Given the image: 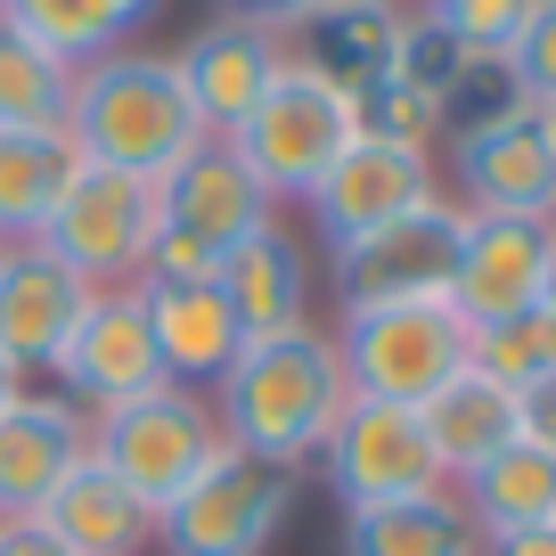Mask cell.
Segmentation results:
<instances>
[{
  "label": "cell",
  "mask_w": 556,
  "mask_h": 556,
  "mask_svg": "<svg viewBox=\"0 0 556 556\" xmlns=\"http://www.w3.org/2000/svg\"><path fill=\"white\" fill-rule=\"evenodd\" d=\"M66 131L83 148V164H106V173H131V180H164L180 156L205 148V123H197L173 58H148V50H115L74 74Z\"/></svg>",
  "instance_id": "cell-2"
},
{
  "label": "cell",
  "mask_w": 556,
  "mask_h": 556,
  "mask_svg": "<svg viewBox=\"0 0 556 556\" xmlns=\"http://www.w3.org/2000/svg\"><path fill=\"white\" fill-rule=\"evenodd\" d=\"M90 458H99L148 516H164L197 475H213L229 458V434H222V417H213L205 393L164 384V393H148V401H123V409L90 417Z\"/></svg>",
  "instance_id": "cell-4"
},
{
  "label": "cell",
  "mask_w": 556,
  "mask_h": 556,
  "mask_svg": "<svg viewBox=\"0 0 556 556\" xmlns=\"http://www.w3.org/2000/svg\"><path fill=\"white\" fill-rule=\"evenodd\" d=\"M41 523H50L74 556H139L148 540H156V516H148V507H139L131 491L99 467V458H90V467H74L66 483L50 491Z\"/></svg>",
  "instance_id": "cell-25"
},
{
  "label": "cell",
  "mask_w": 556,
  "mask_h": 556,
  "mask_svg": "<svg viewBox=\"0 0 556 556\" xmlns=\"http://www.w3.org/2000/svg\"><path fill=\"white\" fill-rule=\"evenodd\" d=\"M417 417H426V442H434V458H442V475H451V483H467L483 458H500L507 442H523V409H516V393H507L500 377H483V368L451 377Z\"/></svg>",
  "instance_id": "cell-21"
},
{
  "label": "cell",
  "mask_w": 556,
  "mask_h": 556,
  "mask_svg": "<svg viewBox=\"0 0 556 556\" xmlns=\"http://www.w3.org/2000/svg\"><path fill=\"white\" fill-rule=\"evenodd\" d=\"M173 74H180V90H189L205 139H229L262 99H270L278 74H287V41L262 34V25L205 17V25H197V34L173 50Z\"/></svg>",
  "instance_id": "cell-14"
},
{
  "label": "cell",
  "mask_w": 556,
  "mask_h": 556,
  "mask_svg": "<svg viewBox=\"0 0 556 556\" xmlns=\"http://www.w3.org/2000/svg\"><path fill=\"white\" fill-rule=\"evenodd\" d=\"M401 0H319L312 17L287 34V66H303L312 83H328L336 99H361L368 83L393 74L401 50Z\"/></svg>",
  "instance_id": "cell-19"
},
{
  "label": "cell",
  "mask_w": 556,
  "mask_h": 556,
  "mask_svg": "<svg viewBox=\"0 0 556 556\" xmlns=\"http://www.w3.org/2000/svg\"><path fill=\"white\" fill-rule=\"evenodd\" d=\"M458 74H467V41L451 34V25H434L426 9H409L401 17V50H393V83H409L417 99H451Z\"/></svg>",
  "instance_id": "cell-30"
},
{
  "label": "cell",
  "mask_w": 556,
  "mask_h": 556,
  "mask_svg": "<svg viewBox=\"0 0 556 556\" xmlns=\"http://www.w3.org/2000/svg\"><path fill=\"white\" fill-rule=\"evenodd\" d=\"M507 66L523 74L532 106H548V99H556V0H532V17H523V34L507 41Z\"/></svg>",
  "instance_id": "cell-32"
},
{
  "label": "cell",
  "mask_w": 556,
  "mask_h": 556,
  "mask_svg": "<svg viewBox=\"0 0 556 556\" xmlns=\"http://www.w3.org/2000/svg\"><path fill=\"white\" fill-rule=\"evenodd\" d=\"M352 131L377 139V148H417V156H434V139H442V106L434 99H417L409 83H368L361 99H352Z\"/></svg>",
  "instance_id": "cell-29"
},
{
  "label": "cell",
  "mask_w": 556,
  "mask_h": 556,
  "mask_svg": "<svg viewBox=\"0 0 556 556\" xmlns=\"http://www.w3.org/2000/svg\"><path fill=\"white\" fill-rule=\"evenodd\" d=\"M336 352L361 401H401L426 409L451 377L475 368V328L458 319L451 295H417V303H377V312L336 319Z\"/></svg>",
  "instance_id": "cell-3"
},
{
  "label": "cell",
  "mask_w": 556,
  "mask_h": 556,
  "mask_svg": "<svg viewBox=\"0 0 556 556\" xmlns=\"http://www.w3.org/2000/svg\"><path fill=\"white\" fill-rule=\"evenodd\" d=\"M58 393L74 401V409L106 417L123 409V401H148L164 393V361H156V336H148V303H139V287H99L90 295V312L74 319L66 352L50 361Z\"/></svg>",
  "instance_id": "cell-10"
},
{
  "label": "cell",
  "mask_w": 556,
  "mask_h": 556,
  "mask_svg": "<svg viewBox=\"0 0 556 556\" xmlns=\"http://www.w3.org/2000/svg\"><path fill=\"white\" fill-rule=\"evenodd\" d=\"M483 556H556V523H532V532H507V540H483Z\"/></svg>",
  "instance_id": "cell-37"
},
{
  "label": "cell",
  "mask_w": 556,
  "mask_h": 556,
  "mask_svg": "<svg viewBox=\"0 0 556 556\" xmlns=\"http://www.w3.org/2000/svg\"><path fill=\"white\" fill-rule=\"evenodd\" d=\"M83 180V148L66 123L50 131H0V238L34 245L50 229V213L66 205V189Z\"/></svg>",
  "instance_id": "cell-22"
},
{
  "label": "cell",
  "mask_w": 556,
  "mask_h": 556,
  "mask_svg": "<svg viewBox=\"0 0 556 556\" xmlns=\"http://www.w3.org/2000/svg\"><path fill=\"white\" fill-rule=\"evenodd\" d=\"M523 328H532L540 361H548V377H556V262H548V287H540V303L523 312Z\"/></svg>",
  "instance_id": "cell-36"
},
{
  "label": "cell",
  "mask_w": 556,
  "mask_h": 556,
  "mask_svg": "<svg viewBox=\"0 0 556 556\" xmlns=\"http://www.w3.org/2000/svg\"><path fill=\"white\" fill-rule=\"evenodd\" d=\"M532 90H523V74L507 66V58H467V74H458V90L442 99V139L451 148H467V139H491L507 131V123H532Z\"/></svg>",
  "instance_id": "cell-28"
},
{
  "label": "cell",
  "mask_w": 556,
  "mask_h": 556,
  "mask_svg": "<svg viewBox=\"0 0 556 556\" xmlns=\"http://www.w3.org/2000/svg\"><path fill=\"white\" fill-rule=\"evenodd\" d=\"M0 556H74L41 516H0Z\"/></svg>",
  "instance_id": "cell-35"
},
{
  "label": "cell",
  "mask_w": 556,
  "mask_h": 556,
  "mask_svg": "<svg viewBox=\"0 0 556 556\" xmlns=\"http://www.w3.org/2000/svg\"><path fill=\"white\" fill-rule=\"evenodd\" d=\"M434 197H451V189H442V173H434V156H417V148H377V139H352L344 156H336V173L319 180L303 205H312L319 245H328V254H344V245H361V238H377V229H393L401 213L434 205Z\"/></svg>",
  "instance_id": "cell-11"
},
{
  "label": "cell",
  "mask_w": 556,
  "mask_h": 556,
  "mask_svg": "<svg viewBox=\"0 0 556 556\" xmlns=\"http://www.w3.org/2000/svg\"><path fill=\"white\" fill-rule=\"evenodd\" d=\"M0 254H9V238H0Z\"/></svg>",
  "instance_id": "cell-40"
},
{
  "label": "cell",
  "mask_w": 556,
  "mask_h": 556,
  "mask_svg": "<svg viewBox=\"0 0 556 556\" xmlns=\"http://www.w3.org/2000/svg\"><path fill=\"white\" fill-rule=\"evenodd\" d=\"M451 491H458V507H467V523L483 540L556 523V458L532 451V442H507L500 458H483V467H475L467 483H451Z\"/></svg>",
  "instance_id": "cell-26"
},
{
  "label": "cell",
  "mask_w": 556,
  "mask_h": 556,
  "mask_svg": "<svg viewBox=\"0 0 556 556\" xmlns=\"http://www.w3.org/2000/svg\"><path fill=\"white\" fill-rule=\"evenodd\" d=\"M25 393H34V377H25V368H17V361H0V417L17 409V401H25Z\"/></svg>",
  "instance_id": "cell-38"
},
{
  "label": "cell",
  "mask_w": 556,
  "mask_h": 556,
  "mask_svg": "<svg viewBox=\"0 0 556 556\" xmlns=\"http://www.w3.org/2000/svg\"><path fill=\"white\" fill-rule=\"evenodd\" d=\"M90 295L99 287H83L50 245H9L0 254V361H17L25 377H41L66 352V336L90 312Z\"/></svg>",
  "instance_id": "cell-17"
},
{
  "label": "cell",
  "mask_w": 556,
  "mask_h": 556,
  "mask_svg": "<svg viewBox=\"0 0 556 556\" xmlns=\"http://www.w3.org/2000/svg\"><path fill=\"white\" fill-rule=\"evenodd\" d=\"M156 213H164V229H173V238L205 245L213 262L238 254L262 222H278L270 189L238 164V148H229V139H205L197 156H180L173 173L156 180Z\"/></svg>",
  "instance_id": "cell-13"
},
{
  "label": "cell",
  "mask_w": 556,
  "mask_h": 556,
  "mask_svg": "<svg viewBox=\"0 0 556 556\" xmlns=\"http://www.w3.org/2000/svg\"><path fill=\"white\" fill-rule=\"evenodd\" d=\"M540 139H548V156H556V99L540 106Z\"/></svg>",
  "instance_id": "cell-39"
},
{
  "label": "cell",
  "mask_w": 556,
  "mask_h": 556,
  "mask_svg": "<svg viewBox=\"0 0 556 556\" xmlns=\"http://www.w3.org/2000/svg\"><path fill=\"white\" fill-rule=\"evenodd\" d=\"M344 556H483V532L467 523L458 491H417L384 507H344Z\"/></svg>",
  "instance_id": "cell-23"
},
{
  "label": "cell",
  "mask_w": 556,
  "mask_h": 556,
  "mask_svg": "<svg viewBox=\"0 0 556 556\" xmlns=\"http://www.w3.org/2000/svg\"><path fill=\"white\" fill-rule=\"evenodd\" d=\"M295 500H303V467L229 451L222 467L197 475L156 516V548L164 556H270V540L295 516Z\"/></svg>",
  "instance_id": "cell-5"
},
{
  "label": "cell",
  "mask_w": 556,
  "mask_h": 556,
  "mask_svg": "<svg viewBox=\"0 0 556 556\" xmlns=\"http://www.w3.org/2000/svg\"><path fill=\"white\" fill-rule=\"evenodd\" d=\"M352 139H361L352 131V99H336L328 83H312L303 66H287L270 83V99L229 131V148H238V164L270 189V205L278 197L303 205V197L336 173V156H344Z\"/></svg>",
  "instance_id": "cell-6"
},
{
  "label": "cell",
  "mask_w": 556,
  "mask_h": 556,
  "mask_svg": "<svg viewBox=\"0 0 556 556\" xmlns=\"http://www.w3.org/2000/svg\"><path fill=\"white\" fill-rule=\"evenodd\" d=\"M458 238H467V205H458V197H434V205L401 213L393 229L344 245V254L328 262V278H336V319H344V312H377V303L451 295Z\"/></svg>",
  "instance_id": "cell-8"
},
{
  "label": "cell",
  "mask_w": 556,
  "mask_h": 556,
  "mask_svg": "<svg viewBox=\"0 0 556 556\" xmlns=\"http://www.w3.org/2000/svg\"><path fill=\"white\" fill-rule=\"evenodd\" d=\"M205 401L222 417L229 451L312 467L328 451L336 417L352 409V377H344V352H336V328H295V336H270V344H245L238 368Z\"/></svg>",
  "instance_id": "cell-1"
},
{
  "label": "cell",
  "mask_w": 556,
  "mask_h": 556,
  "mask_svg": "<svg viewBox=\"0 0 556 556\" xmlns=\"http://www.w3.org/2000/svg\"><path fill=\"white\" fill-rule=\"evenodd\" d=\"M156 9L164 0H0V17L17 25L25 41H41L50 58H66L74 74L115 58V50H131V34Z\"/></svg>",
  "instance_id": "cell-24"
},
{
  "label": "cell",
  "mask_w": 556,
  "mask_h": 556,
  "mask_svg": "<svg viewBox=\"0 0 556 556\" xmlns=\"http://www.w3.org/2000/svg\"><path fill=\"white\" fill-rule=\"evenodd\" d=\"M213 17H229V25H262V34H295L303 17H312V0H213Z\"/></svg>",
  "instance_id": "cell-33"
},
{
  "label": "cell",
  "mask_w": 556,
  "mask_h": 556,
  "mask_svg": "<svg viewBox=\"0 0 556 556\" xmlns=\"http://www.w3.org/2000/svg\"><path fill=\"white\" fill-rule=\"evenodd\" d=\"M516 409H523V442H532V451H548V458H556V377L523 384V393H516Z\"/></svg>",
  "instance_id": "cell-34"
},
{
  "label": "cell",
  "mask_w": 556,
  "mask_h": 556,
  "mask_svg": "<svg viewBox=\"0 0 556 556\" xmlns=\"http://www.w3.org/2000/svg\"><path fill=\"white\" fill-rule=\"evenodd\" d=\"M312 467L328 475V491L344 507H384V500H417V491L451 483L442 458H434V442H426V417L401 409V401H361V393H352V409L336 417L328 451H319Z\"/></svg>",
  "instance_id": "cell-9"
},
{
  "label": "cell",
  "mask_w": 556,
  "mask_h": 556,
  "mask_svg": "<svg viewBox=\"0 0 556 556\" xmlns=\"http://www.w3.org/2000/svg\"><path fill=\"white\" fill-rule=\"evenodd\" d=\"M213 287L229 295L245 344H270V336H295L312 328V295H319V270H312V245L295 238L287 222H262L238 254H222Z\"/></svg>",
  "instance_id": "cell-16"
},
{
  "label": "cell",
  "mask_w": 556,
  "mask_h": 556,
  "mask_svg": "<svg viewBox=\"0 0 556 556\" xmlns=\"http://www.w3.org/2000/svg\"><path fill=\"white\" fill-rule=\"evenodd\" d=\"M74 467H90V409L66 393H25L0 417V516H41Z\"/></svg>",
  "instance_id": "cell-18"
},
{
  "label": "cell",
  "mask_w": 556,
  "mask_h": 556,
  "mask_svg": "<svg viewBox=\"0 0 556 556\" xmlns=\"http://www.w3.org/2000/svg\"><path fill=\"white\" fill-rule=\"evenodd\" d=\"M417 9L434 25H451V34L467 41V58H507V41L532 17V0H417Z\"/></svg>",
  "instance_id": "cell-31"
},
{
  "label": "cell",
  "mask_w": 556,
  "mask_h": 556,
  "mask_svg": "<svg viewBox=\"0 0 556 556\" xmlns=\"http://www.w3.org/2000/svg\"><path fill=\"white\" fill-rule=\"evenodd\" d=\"M556 262V222H507V213H467L458 238V270H451V303L475 336L507 328L540 303Z\"/></svg>",
  "instance_id": "cell-12"
},
{
  "label": "cell",
  "mask_w": 556,
  "mask_h": 556,
  "mask_svg": "<svg viewBox=\"0 0 556 556\" xmlns=\"http://www.w3.org/2000/svg\"><path fill=\"white\" fill-rule=\"evenodd\" d=\"M451 189L467 213H507V222H556V156L532 123H507L491 139L451 148Z\"/></svg>",
  "instance_id": "cell-20"
},
{
  "label": "cell",
  "mask_w": 556,
  "mask_h": 556,
  "mask_svg": "<svg viewBox=\"0 0 556 556\" xmlns=\"http://www.w3.org/2000/svg\"><path fill=\"white\" fill-rule=\"evenodd\" d=\"M139 303H148L156 361L180 393H213L238 368L245 328H238V312H229V295L213 278H139Z\"/></svg>",
  "instance_id": "cell-15"
},
{
  "label": "cell",
  "mask_w": 556,
  "mask_h": 556,
  "mask_svg": "<svg viewBox=\"0 0 556 556\" xmlns=\"http://www.w3.org/2000/svg\"><path fill=\"white\" fill-rule=\"evenodd\" d=\"M156 180L106 173V164H83V180L66 189V205L50 213L34 245H50L83 287H139L148 270V245H156Z\"/></svg>",
  "instance_id": "cell-7"
},
{
  "label": "cell",
  "mask_w": 556,
  "mask_h": 556,
  "mask_svg": "<svg viewBox=\"0 0 556 556\" xmlns=\"http://www.w3.org/2000/svg\"><path fill=\"white\" fill-rule=\"evenodd\" d=\"M312 9H319V0H312Z\"/></svg>",
  "instance_id": "cell-41"
},
{
  "label": "cell",
  "mask_w": 556,
  "mask_h": 556,
  "mask_svg": "<svg viewBox=\"0 0 556 556\" xmlns=\"http://www.w3.org/2000/svg\"><path fill=\"white\" fill-rule=\"evenodd\" d=\"M74 115V66L0 17V131H50Z\"/></svg>",
  "instance_id": "cell-27"
}]
</instances>
